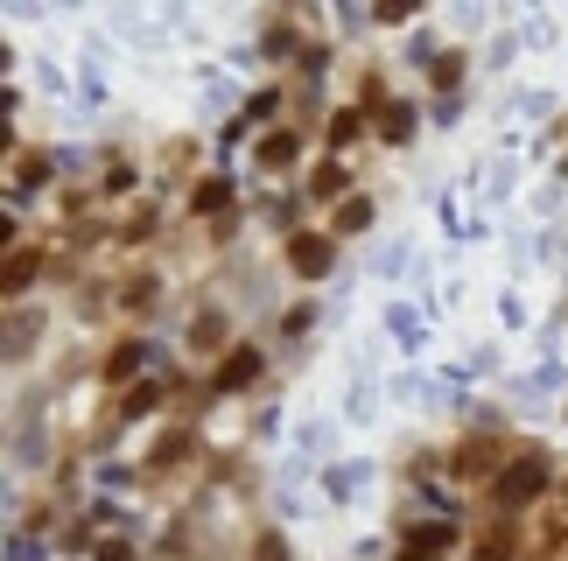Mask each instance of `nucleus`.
I'll return each instance as SVG.
<instances>
[{
	"mask_svg": "<svg viewBox=\"0 0 568 561\" xmlns=\"http://www.w3.org/2000/svg\"><path fill=\"white\" fill-rule=\"evenodd\" d=\"M540 485H547V463L540 456H520L513 471L499 477V506H526V498H540Z\"/></svg>",
	"mask_w": 568,
	"mask_h": 561,
	"instance_id": "f257e3e1",
	"label": "nucleus"
},
{
	"mask_svg": "<svg viewBox=\"0 0 568 561\" xmlns=\"http://www.w3.org/2000/svg\"><path fill=\"white\" fill-rule=\"evenodd\" d=\"M253 373H260V358H253V352H239V358H232V365H225V373H218V393H232V386H245Z\"/></svg>",
	"mask_w": 568,
	"mask_h": 561,
	"instance_id": "f03ea898",
	"label": "nucleus"
},
{
	"mask_svg": "<svg viewBox=\"0 0 568 561\" xmlns=\"http://www.w3.org/2000/svg\"><path fill=\"white\" fill-rule=\"evenodd\" d=\"M324 260H330V246H316V239H295V267H302V274H316Z\"/></svg>",
	"mask_w": 568,
	"mask_h": 561,
	"instance_id": "7ed1b4c3",
	"label": "nucleus"
},
{
	"mask_svg": "<svg viewBox=\"0 0 568 561\" xmlns=\"http://www.w3.org/2000/svg\"><path fill=\"white\" fill-rule=\"evenodd\" d=\"M372 225V204H345V218H337V231H365Z\"/></svg>",
	"mask_w": 568,
	"mask_h": 561,
	"instance_id": "20e7f679",
	"label": "nucleus"
},
{
	"mask_svg": "<svg viewBox=\"0 0 568 561\" xmlns=\"http://www.w3.org/2000/svg\"><path fill=\"white\" fill-rule=\"evenodd\" d=\"M491 463H499V450H491V442H478V450L463 456V471H491Z\"/></svg>",
	"mask_w": 568,
	"mask_h": 561,
	"instance_id": "39448f33",
	"label": "nucleus"
},
{
	"mask_svg": "<svg viewBox=\"0 0 568 561\" xmlns=\"http://www.w3.org/2000/svg\"><path fill=\"white\" fill-rule=\"evenodd\" d=\"M260 561H281V540H260Z\"/></svg>",
	"mask_w": 568,
	"mask_h": 561,
	"instance_id": "423d86ee",
	"label": "nucleus"
}]
</instances>
